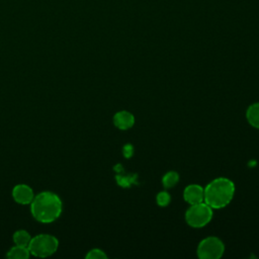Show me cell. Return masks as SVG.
Instances as JSON below:
<instances>
[{
	"label": "cell",
	"mask_w": 259,
	"mask_h": 259,
	"mask_svg": "<svg viewBox=\"0 0 259 259\" xmlns=\"http://www.w3.org/2000/svg\"><path fill=\"white\" fill-rule=\"evenodd\" d=\"M30 240H31V237L29 233L25 230H18L13 234V242L15 243V245L27 247Z\"/></svg>",
	"instance_id": "obj_11"
},
{
	"label": "cell",
	"mask_w": 259,
	"mask_h": 259,
	"mask_svg": "<svg viewBox=\"0 0 259 259\" xmlns=\"http://www.w3.org/2000/svg\"><path fill=\"white\" fill-rule=\"evenodd\" d=\"M106 257V254L100 249H92L86 255L87 259H105Z\"/></svg>",
	"instance_id": "obj_13"
},
{
	"label": "cell",
	"mask_w": 259,
	"mask_h": 259,
	"mask_svg": "<svg viewBox=\"0 0 259 259\" xmlns=\"http://www.w3.org/2000/svg\"><path fill=\"white\" fill-rule=\"evenodd\" d=\"M113 122L115 126L118 127L119 130H127L134 125L135 117L131 112L122 110L114 114Z\"/></svg>",
	"instance_id": "obj_8"
},
{
	"label": "cell",
	"mask_w": 259,
	"mask_h": 259,
	"mask_svg": "<svg viewBox=\"0 0 259 259\" xmlns=\"http://www.w3.org/2000/svg\"><path fill=\"white\" fill-rule=\"evenodd\" d=\"M63 203L58 194L52 191H42L34 195L30 202V212L39 223L55 222L61 215Z\"/></svg>",
	"instance_id": "obj_1"
},
{
	"label": "cell",
	"mask_w": 259,
	"mask_h": 259,
	"mask_svg": "<svg viewBox=\"0 0 259 259\" xmlns=\"http://www.w3.org/2000/svg\"><path fill=\"white\" fill-rule=\"evenodd\" d=\"M183 196L185 201H187L189 204H196L203 201L204 189L200 185L191 184L184 189Z\"/></svg>",
	"instance_id": "obj_7"
},
{
	"label": "cell",
	"mask_w": 259,
	"mask_h": 259,
	"mask_svg": "<svg viewBox=\"0 0 259 259\" xmlns=\"http://www.w3.org/2000/svg\"><path fill=\"white\" fill-rule=\"evenodd\" d=\"M133 152H134V150H133V147L131 145H125L123 147V155H124V157H126V158L131 157Z\"/></svg>",
	"instance_id": "obj_16"
},
{
	"label": "cell",
	"mask_w": 259,
	"mask_h": 259,
	"mask_svg": "<svg viewBox=\"0 0 259 259\" xmlns=\"http://www.w3.org/2000/svg\"><path fill=\"white\" fill-rule=\"evenodd\" d=\"M117 183L122 187H128L135 181L134 176H116Z\"/></svg>",
	"instance_id": "obj_15"
},
{
	"label": "cell",
	"mask_w": 259,
	"mask_h": 259,
	"mask_svg": "<svg viewBox=\"0 0 259 259\" xmlns=\"http://www.w3.org/2000/svg\"><path fill=\"white\" fill-rule=\"evenodd\" d=\"M212 218V208L205 202L191 204L185 213L186 223L192 228H202Z\"/></svg>",
	"instance_id": "obj_4"
},
{
	"label": "cell",
	"mask_w": 259,
	"mask_h": 259,
	"mask_svg": "<svg viewBox=\"0 0 259 259\" xmlns=\"http://www.w3.org/2000/svg\"><path fill=\"white\" fill-rule=\"evenodd\" d=\"M27 248L29 253L35 257H49L57 252L59 240L49 234H39L31 238Z\"/></svg>",
	"instance_id": "obj_3"
},
{
	"label": "cell",
	"mask_w": 259,
	"mask_h": 259,
	"mask_svg": "<svg viewBox=\"0 0 259 259\" xmlns=\"http://www.w3.org/2000/svg\"><path fill=\"white\" fill-rule=\"evenodd\" d=\"M170 202V195L166 191H162L157 195V203L161 206H166Z\"/></svg>",
	"instance_id": "obj_14"
},
{
	"label": "cell",
	"mask_w": 259,
	"mask_h": 259,
	"mask_svg": "<svg viewBox=\"0 0 259 259\" xmlns=\"http://www.w3.org/2000/svg\"><path fill=\"white\" fill-rule=\"evenodd\" d=\"M179 180V176L176 172H168L167 174L164 175L163 179H162V182H163V185L166 187V188H170V187H173L174 185H176V183L178 182Z\"/></svg>",
	"instance_id": "obj_12"
},
{
	"label": "cell",
	"mask_w": 259,
	"mask_h": 259,
	"mask_svg": "<svg viewBox=\"0 0 259 259\" xmlns=\"http://www.w3.org/2000/svg\"><path fill=\"white\" fill-rule=\"evenodd\" d=\"M235 193V185L228 178H217L204 188L203 201L211 208H222L228 205Z\"/></svg>",
	"instance_id": "obj_2"
},
{
	"label": "cell",
	"mask_w": 259,
	"mask_h": 259,
	"mask_svg": "<svg viewBox=\"0 0 259 259\" xmlns=\"http://www.w3.org/2000/svg\"><path fill=\"white\" fill-rule=\"evenodd\" d=\"M246 116L249 123L252 126L259 128V102L249 106V108L247 109Z\"/></svg>",
	"instance_id": "obj_10"
},
{
	"label": "cell",
	"mask_w": 259,
	"mask_h": 259,
	"mask_svg": "<svg viewBox=\"0 0 259 259\" xmlns=\"http://www.w3.org/2000/svg\"><path fill=\"white\" fill-rule=\"evenodd\" d=\"M29 255H30V253H29V250L27 247L15 245L8 251L6 256L9 259H27L29 257Z\"/></svg>",
	"instance_id": "obj_9"
},
{
	"label": "cell",
	"mask_w": 259,
	"mask_h": 259,
	"mask_svg": "<svg viewBox=\"0 0 259 259\" xmlns=\"http://www.w3.org/2000/svg\"><path fill=\"white\" fill-rule=\"evenodd\" d=\"M225 251L223 242L217 237L203 239L197 247V255L201 259H218Z\"/></svg>",
	"instance_id": "obj_5"
},
{
	"label": "cell",
	"mask_w": 259,
	"mask_h": 259,
	"mask_svg": "<svg viewBox=\"0 0 259 259\" xmlns=\"http://www.w3.org/2000/svg\"><path fill=\"white\" fill-rule=\"evenodd\" d=\"M12 197L19 204H30L34 197V193L28 185L17 184L12 189Z\"/></svg>",
	"instance_id": "obj_6"
}]
</instances>
